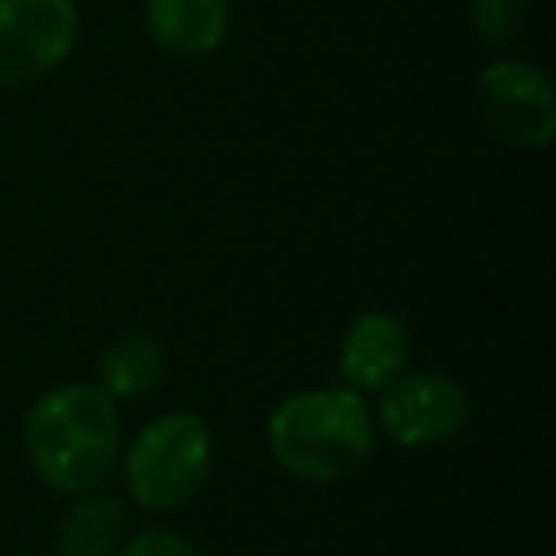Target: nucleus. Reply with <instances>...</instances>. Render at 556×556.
Listing matches in <instances>:
<instances>
[{
    "label": "nucleus",
    "instance_id": "obj_3",
    "mask_svg": "<svg viewBox=\"0 0 556 556\" xmlns=\"http://www.w3.org/2000/svg\"><path fill=\"white\" fill-rule=\"evenodd\" d=\"M214 431L187 408L149 419L118 457L130 503L153 515L187 507L214 472Z\"/></svg>",
    "mask_w": 556,
    "mask_h": 556
},
{
    "label": "nucleus",
    "instance_id": "obj_7",
    "mask_svg": "<svg viewBox=\"0 0 556 556\" xmlns=\"http://www.w3.org/2000/svg\"><path fill=\"white\" fill-rule=\"evenodd\" d=\"M412 363V332L389 309H363L340 336V374L355 393H381Z\"/></svg>",
    "mask_w": 556,
    "mask_h": 556
},
{
    "label": "nucleus",
    "instance_id": "obj_9",
    "mask_svg": "<svg viewBox=\"0 0 556 556\" xmlns=\"http://www.w3.org/2000/svg\"><path fill=\"white\" fill-rule=\"evenodd\" d=\"M130 538V507L111 492L73 495L58 530V556H118L123 541Z\"/></svg>",
    "mask_w": 556,
    "mask_h": 556
},
{
    "label": "nucleus",
    "instance_id": "obj_6",
    "mask_svg": "<svg viewBox=\"0 0 556 556\" xmlns=\"http://www.w3.org/2000/svg\"><path fill=\"white\" fill-rule=\"evenodd\" d=\"M480 111L500 141L538 153L556 138V88L530 62H492L480 73Z\"/></svg>",
    "mask_w": 556,
    "mask_h": 556
},
{
    "label": "nucleus",
    "instance_id": "obj_4",
    "mask_svg": "<svg viewBox=\"0 0 556 556\" xmlns=\"http://www.w3.org/2000/svg\"><path fill=\"white\" fill-rule=\"evenodd\" d=\"M80 35L73 0H0V88L24 92L70 62Z\"/></svg>",
    "mask_w": 556,
    "mask_h": 556
},
{
    "label": "nucleus",
    "instance_id": "obj_2",
    "mask_svg": "<svg viewBox=\"0 0 556 556\" xmlns=\"http://www.w3.org/2000/svg\"><path fill=\"white\" fill-rule=\"evenodd\" d=\"M378 427L363 393L348 386L305 389L267 419L270 462L302 484H343L374 457Z\"/></svg>",
    "mask_w": 556,
    "mask_h": 556
},
{
    "label": "nucleus",
    "instance_id": "obj_1",
    "mask_svg": "<svg viewBox=\"0 0 556 556\" xmlns=\"http://www.w3.org/2000/svg\"><path fill=\"white\" fill-rule=\"evenodd\" d=\"M24 446L42 484L62 495L96 492L123 457V412L96 381L58 386L27 412Z\"/></svg>",
    "mask_w": 556,
    "mask_h": 556
},
{
    "label": "nucleus",
    "instance_id": "obj_10",
    "mask_svg": "<svg viewBox=\"0 0 556 556\" xmlns=\"http://www.w3.org/2000/svg\"><path fill=\"white\" fill-rule=\"evenodd\" d=\"M168 370V355H164V343L156 336L130 332L118 336L103 348L100 363H96V386L111 396L115 404L141 401L164 381Z\"/></svg>",
    "mask_w": 556,
    "mask_h": 556
},
{
    "label": "nucleus",
    "instance_id": "obj_5",
    "mask_svg": "<svg viewBox=\"0 0 556 556\" xmlns=\"http://www.w3.org/2000/svg\"><path fill=\"white\" fill-rule=\"evenodd\" d=\"M374 427L404 450H434L469 427L472 401L462 381L442 370H404L378 393Z\"/></svg>",
    "mask_w": 556,
    "mask_h": 556
},
{
    "label": "nucleus",
    "instance_id": "obj_8",
    "mask_svg": "<svg viewBox=\"0 0 556 556\" xmlns=\"http://www.w3.org/2000/svg\"><path fill=\"white\" fill-rule=\"evenodd\" d=\"M229 0H146V31L164 54L206 58L229 39Z\"/></svg>",
    "mask_w": 556,
    "mask_h": 556
},
{
    "label": "nucleus",
    "instance_id": "obj_12",
    "mask_svg": "<svg viewBox=\"0 0 556 556\" xmlns=\"http://www.w3.org/2000/svg\"><path fill=\"white\" fill-rule=\"evenodd\" d=\"M118 556H202V553L172 530H138L123 541Z\"/></svg>",
    "mask_w": 556,
    "mask_h": 556
},
{
    "label": "nucleus",
    "instance_id": "obj_11",
    "mask_svg": "<svg viewBox=\"0 0 556 556\" xmlns=\"http://www.w3.org/2000/svg\"><path fill=\"white\" fill-rule=\"evenodd\" d=\"M526 0H469L472 31L488 47H510L526 27Z\"/></svg>",
    "mask_w": 556,
    "mask_h": 556
}]
</instances>
